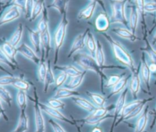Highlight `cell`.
<instances>
[{"label": "cell", "mask_w": 156, "mask_h": 132, "mask_svg": "<svg viewBox=\"0 0 156 132\" xmlns=\"http://www.w3.org/2000/svg\"><path fill=\"white\" fill-rule=\"evenodd\" d=\"M73 61L76 63L78 66L81 67L84 71H91L96 74H98L100 77L101 80V91L104 93V82L107 80V77L103 72V69L105 68H118V66H116L114 65H109L105 66V67L100 66L95 58L85 52H77L73 56Z\"/></svg>", "instance_id": "cell-1"}, {"label": "cell", "mask_w": 156, "mask_h": 132, "mask_svg": "<svg viewBox=\"0 0 156 132\" xmlns=\"http://www.w3.org/2000/svg\"><path fill=\"white\" fill-rule=\"evenodd\" d=\"M101 34L108 43L114 58L120 63L133 70L135 66L133 59L124 46L106 32H102Z\"/></svg>", "instance_id": "cell-2"}, {"label": "cell", "mask_w": 156, "mask_h": 132, "mask_svg": "<svg viewBox=\"0 0 156 132\" xmlns=\"http://www.w3.org/2000/svg\"><path fill=\"white\" fill-rule=\"evenodd\" d=\"M68 20L67 19V13L62 15L60 21L54 30L53 35V43L54 47V64L55 65L58 60V54L62 47L66 34Z\"/></svg>", "instance_id": "cell-3"}, {"label": "cell", "mask_w": 156, "mask_h": 132, "mask_svg": "<svg viewBox=\"0 0 156 132\" xmlns=\"http://www.w3.org/2000/svg\"><path fill=\"white\" fill-rule=\"evenodd\" d=\"M111 24H126L127 19L124 12V2L121 1H113L111 4L110 15Z\"/></svg>", "instance_id": "cell-4"}, {"label": "cell", "mask_w": 156, "mask_h": 132, "mask_svg": "<svg viewBox=\"0 0 156 132\" xmlns=\"http://www.w3.org/2000/svg\"><path fill=\"white\" fill-rule=\"evenodd\" d=\"M30 100L34 102V118L35 124V132H44L45 131V122L44 119L42 114V110L39 105L38 96L37 89L34 88V98L30 97Z\"/></svg>", "instance_id": "cell-5"}, {"label": "cell", "mask_w": 156, "mask_h": 132, "mask_svg": "<svg viewBox=\"0 0 156 132\" xmlns=\"http://www.w3.org/2000/svg\"><path fill=\"white\" fill-rule=\"evenodd\" d=\"M39 105L40 106V108L41 109L42 111L49 115V116L52 117V118L60 120L61 121L68 123L71 125H75L76 124V122L70 120L67 117H66L63 113H62L58 109H56L54 108H52L48 105V104H44L39 101Z\"/></svg>", "instance_id": "cell-6"}, {"label": "cell", "mask_w": 156, "mask_h": 132, "mask_svg": "<svg viewBox=\"0 0 156 132\" xmlns=\"http://www.w3.org/2000/svg\"><path fill=\"white\" fill-rule=\"evenodd\" d=\"M89 31H90V29L87 28L85 29V30L83 32L80 33L75 36L72 43L68 55L67 56L68 58H71L76 53L82 50L85 47V46L86 45L85 42H86L87 35Z\"/></svg>", "instance_id": "cell-7"}, {"label": "cell", "mask_w": 156, "mask_h": 132, "mask_svg": "<svg viewBox=\"0 0 156 132\" xmlns=\"http://www.w3.org/2000/svg\"><path fill=\"white\" fill-rule=\"evenodd\" d=\"M127 89H125L122 91V92L120 94L118 99L116 100L114 112H113V121L112 123V125L111 127L110 132H113L114 127L115 126L116 122L117 121V119L120 116L125 105H126V100L127 97Z\"/></svg>", "instance_id": "cell-8"}, {"label": "cell", "mask_w": 156, "mask_h": 132, "mask_svg": "<svg viewBox=\"0 0 156 132\" xmlns=\"http://www.w3.org/2000/svg\"><path fill=\"white\" fill-rule=\"evenodd\" d=\"M18 52L21 54L23 57L32 61L35 64H38L40 62L41 58H40L36 52L26 43H22L17 47Z\"/></svg>", "instance_id": "cell-9"}, {"label": "cell", "mask_w": 156, "mask_h": 132, "mask_svg": "<svg viewBox=\"0 0 156 132\" xmlns=\"http://www.w3.org/2000/svg\"><path fill=\"white\" fill-rule=\"evenodd\" d=\"M20 8L17 6H10L1 15L0 19L1 26L16 19L20 16Z\"/></svg>", "instance_id": "cell-10"}, {"label": "cell", "mask_w": 156, "mask_h": 132, "mask_svg": "<svg viewBox=\"0 0 156 132\" xmlns=\"http://www.w3.org/2000/svg\"><path fill=\"white\" fill-rule=\"evenodd\" d=\"M110 24V18L105 12L100 13L95 20V27L101 33L105 32L109 29Z\"/></svg>", "instance_id": "cell-11"}, {"label": "cell", "mask_w": 156, "mask_h": 132, "mask_svg": "<svg viewBox=\"0 0 156 132\" xmlns=\"http://www.w3.org/2000/svg\"><path fill=\"white\" fill-rule=\"evenodd\" d=\"M29 40L31 44L36 52L37 54H40L41 52V34L40 32L38 30H34L26 26Z\"/></svg>", "instance_id": "cell-12"}, {"label": "cell", "mask_w": 156, "mask_h": 132, "mask_svg": "<svg viewBox=\"0 0 156 132\" xmlns=\"http://www.w3.org/2000/svg\"><path fill=\"white\" fill-rule=\"evenodd\" d=\"M0 51L4 53V54L10 59V60L13 62L15 64L18 66L16 60V55L18 52L17 48L11 44L9 41H5L1 45Z\"/></svg>", "instance_id": "cell-13"}, {"label": "cell", "mask_w": 156, "mask_h": 132, "mask_svg": "<svg viewBox=\"0 0 156 132\" xmlns=\"http://www.w3.org/2000/svg\"><path fill=\"white\" fill-rule=\"evenodd\" d=\"M143 102L142 100H135L132 102L129 103L127 104H126L121 114L119 119L116 121L115 126L117 125L119 122H121V120H124L129 115H130L138 106H139L141 104H142Z\"/></svg>", "instance_id": "cell-14"}, {"label": "cell", "mask_w": 156, "mask_h": 132, "mask_svg": "<svg viewBox=\"0 0 156 132\" xmlns=\"http://www.w3.org/2000/svg\"><path fill=\"white\" fill-rule=\"evenodd\" d=\"M71 99L77 106L88 112L92 113L97 108V106H96L93 103L90 102L88 100L79 97V96L73 97Z\"/></svg>", "instance_id": "cell-15"}, {"label": "cell", "mask_w": 156, "mask_h": 132, "mask_svg": "<svg viewBox=\"0 0 156 132\" xmlns=\"http://www.w3.org/2000/svg\"><path fill=\"white\" fill-rule=\"evenodd\" d=\"M79 92L77 91H75L74 89H71L66 87H60L58 88L55 91L53 97L58 99H63L72 98L74 96H79Z\"/></svg>", "instance_id": "cell-16"}, {"label": "cell", "mask_w": 156, "mask_h": 132, "mask_svg": "<svg viewBox=\"0 0 156 132\" xmlns=\"http://www.w3.org/2000/svg\"><path fill=\"white\" fill-rule=\"evenodd\" d=\"M96 4L97 2H91L79 12L77 15V18L80 20L90 19L93 15Z\"/></svg>", "instance_id": "cell-17"}, {"label": "cell", "mask_w": 156, "mask_h": 132, "mask_svg": "<svg viewBox=\"0 0 156 132\" xmlns=\"http://www.w3.org/2000/svg\"><path fill=\"white\" fill-rule=\"evenodd\" d=\"M29 129V119L26 110H21L18 124L13 130L15 132H26Z\"/></svg>", "instance_id": "cell-18"}, {"label": "cell", "mask_w": 156, "mask_h": 132, "mask_svg": "<svg viewBox=\"0 0 156 132\" xmlns=\"http://www.w3.org/2000/svg\"><path fill=\"white\" fill-rule=\"evenodd\" d=\"M48 63V70H47V73L45 77L44 82V86H43V92L44 93H47L48 89L49 86L55 83V77L54 74V72L51 66V60H49L47 62Z\"/></svg>", "instance_id": "cell-19"}, {"label": "cell", "mask_w": 156, "mask_h": 132, "mask_svg": "<svg viewBox=\"0 0 156 132\" xmlns=\"http://www.w3.org/2000/svg\"><path fill=\"white\" fill-rule=\"evenodd\" d=\"M23 33V25L21 23H19L15 29L14 32L10 36L8 40L9 43L13 46L17 47L19 46V43L22 38Z\"/></svg>", "instance_id": "cell-20"}, {"label": "cell", "mask_w": 156, "mask_h": 132, "mask_svg": "<svg viewBox=\"0 0 156 132\" xmlns=\"http://www.w3.org/2000/svg\"><path fill=\"white\" fill-rule=\"evenodd\" d=\"M54 68L61 72H65L68 75V77H70L82 74L83 71L79 69L78 68H77L76 66L73 65H65V66L55 65Z\"/></svg>", "instance_id": "cell-21"}, {"label": "cell", "mask_w": 156, "mask_h": 132, "mask_svg": "<svg viewBox=\"0 0 156 132\" xmlns=\"http://www.w3.org/2000/svg\"><path fill=\"white\" fill-rule=\"evenodd\" d=\"M110 117H113V115L107 114L104 117H97V116H94L90 114L84 119H82L78 121L82 122L84 123L89 125H97L100 124L101 122H102L107 119H108Z\"/></svg>", "instance_id": "cell-22"}, {"label": "cell", "mask_w": 156, "mask_h": 132, "mask_svg": "<svg viewBox=\"0 0 156 132\" xmlns=\"http://www.w3.org/2000/svg\"><path fill=\"white\" fill-rule=\"evenodd\" d=\"M86 74H87V71H83L82 74L78 75L71 77L68 82L65 85V87L71 89H76L82 84Z\"/></svg>", "instance_id": "cell-23"}, {"label": "cell", "mask_w": 156, "mask_h": 132, "mask_svg": "<svg viewBox=\"0 0 156 132\" xmlns=\"http://www.w3.org/2000/svg\"><path fill=\"white\" fill-rule=\"evenodd\" d=\"M68 2L69 0H53L48 7L56 9L62 16L67 13Z\"/></svg>", "instance_id": "cell-24"}, {"label": "cell", "mask_w": 156, "mask_h": 132, "mask_svg": "<svg viewBox=\"0 0 156 132\" xmlns=\"http://www.w3.org/2000/svg\"><path fill=\"white\" fill-rule=\"evenodd\" d=\"M47 70H48V63L46 61L44 55H41V60L39 64H38V68H37V77L38 78V80L40 82L44 83L45 77L47 73Z\"/></svg>", "instance_id": "cell-25"}, {"label": "cell", "mask_w": 156, "mask_h": 132, "mask_svg": "<svg viewBox=\"0 0 156 132\" xmlns=\"http://www.w3.org/2000/svg\"><path fill=\"white\" fill-rule=\"evenodd\" d=\"M85 43L88 52H90V54L94 57L97 48V43L93 34L90 31H89L87 33Z\"/></svg>", "instance_id": "cell-26"}, {"label": "cell", "mask_w": 156, "mask_h": 132, "mask_svg": "<svg viewBox=\"0 0 156 132\" xmlns=\"http://www.w3.org/2000/svg\"><path fill=\"white\" fill-rule=\"evenodd\" d=\"M86 93L96 106H104L105 103L106 102V99L102 95L95 92H92L90 91H87Z\"/></svg>", "instance_id": "cell-27"}, {"label": "cell", "mask_w": 156, "mask_h": 132, "mask_svg": "<svg viewBox=\"0 0 156 132\" xmlns=\"http://www.w3.org/2000/svg\"><path fill=\"white\" fill-rule=\"evenodd\" d=\"M97 48L95 53L94 58L98 63V64L101 67H105V54L103 50V46L99 40H96Z\"/></svg>", "instance_id": "cell-28"}, {"label": "cell", "mask_w": 156, "mask_h": 132, "mask_svg": "<svg viewBox=\"0 0 156 132\" xmlns=\"http://www.w3.org/2000/svg\"><path fill=\"white\" fill-rule=\"evenodd\" d=\"M128 78L126 77H122L113 87L111 88L110 89V94L108 96V99H109L110 97L120 93L125 88L127 82Z\"/></svg>", "instance_id": "cell-29"}, {"label": "cell", "mask_w": 156, "mask_h": 132, "mask_svg": "<svg viewBox=\"0 0 156 132\" xmlns=\"http://www.w3.org/2000/svg\"><path fill=\"white\" fill-rule=\"evenodd\" d=\"M16 101L20 110H26L27 105L26 91L18 90L16 96Z\"/></svg>", "instance_id": "cell-30"}, {"label": "cell", "mask_w": 156, "mask_h": 132, "mask_svg": "<svg viewBox=\"0 0 156 132\" xmlns=\"http://www.w3.org/2000/svg\"><path fill=\"white\" fill-rule=\"evenodd\" d=\"M44 0H37L35 1L32 15L30 17V19L29 21H34L41 14L42 11L44 8Z\"/></svg>", "instance_id": "cell-31"}, {"label": "cell", "mask_w": 156, "mask_h": 132, "mask_svg": "<svg viewBox=\"0 0 156 132\" xmlns=\"http://www.w3.org/2000/svg\"><path fill=\"white\" fill-rule=\"evenodd\" d=\"M111 30L112 32H114L115 33H116L117 35L119 36L121 38H126L131 40H134V36L132 34V33L126 29L118 27V28H113Z\"/></svg>", "instance_id": "cell-32"}, {"label": "cell", "mask_w": 156, "mask_h": 132, "mask_svg": "<svg viewBox=\"0 0 156 132\" xmlns=\"http://www.w3.org/2000/svg\"><path fill=\"white\" fill-rule=\"evenodd\" d=\"M147 116L146 112H144L137 120L135 132H143L146 126Z\"/></svg>", "instance_id": "cell-33"}, {"label": "cell", "mask_w": 156, "mask_h": 132, "mask_svg": "<svg viewBox=\"0 0 156 132\" xmlns=\"http://www.w3.org/2000/svg\"><path fill=\"white\" fill-rule=\"evenodd\" d=\"M12 85L18 90H22L24 91H27L30 88L29 83L25 80L20 77H16V80Z\"/></svg>", "instance_id": "cell-34"}, {"label": "cell", "mask_w": 156, "mask_h": 132, "mask_svg": "<svg viewBox=\"0 0 156 132\" xmlns=\"http://www.w3.org/2000/svg\"><path fill=\"white\" fill-rule=\"evenodd\" d=\"M130 89L133 97H135L140 89V79L137 74H134L132 78Z\"/></svg>", "instance_id": "cell-35"}, {"label": "cell", "mask_w": 156, "mask_h": 132, "mask_svg": "<svg viewBox=\"0 0 156 132\" xmlns=\"http://www.w3.org/2000/svg\"><path fill=\"white\" fill-rule=\"evenodd\" d=\"M0 97L1 101L7 103L9 106H11L12 101V96L10 93L4 86H0Z\"/></svg>", "instance_id": "cell-36"}, {"label": "cell", "mask_w": 156, "mask_h": 132, "mask_svg": "<svg viewBox=\"0 0 156 132\" xmlns=\"http://www.w3.org/2000/svg\"><path fill=\"white\" fill-rule=\"evenodd\" d=\"M35 2V0H26L24 14H25V18L26 19H28L29 21L30 19Z\"/></svg>", "instance_id": "cell-37"}, {"label": "cell", "mask_w": 156, "mask_h": 132, "mask_svg": "<svg viewBox=\"0 0 156 132\" xmlns=\"http://www.w3.org/2000/svg\"><path fill=\"white\" fill-rule=\"evenodd\" d=\"M48 105L56 109H63L65 106V104L60 99L52 97L48 101Z\"/></svg>", "instance_id": "cell-38"}, {"label": "cell", "mask_w": 156, "mask_h": 132, "mask_svg": "<svg viewBox=\"0 0 156 132\" xmlns=\"http://www.w3.org/2000/svg\"><path fill=\"white\" fill-rule=\"evenodd\" d=\"M122 78V77L119 75H117V74H113L111 75L110 76H109L106 82L105 83V87L107 88H111L112 87H113L121 78Z\"/></svg>", "instance_id": "cell-39"}, {"label": "cell", "mask_w": 156, "mask_h": 132, "mask_svg": "<svg viewBox=\"0 0 156 132\" xmlns=\"http://www.w3.org/2000/svg\"><path fill=\"white\" fill-rule=\"evenodd\" d=\"M16 77H14L12 75H3L0 78V85L2 86H7V85H12L13 83L16 80Z\"/></svg>", "instance_id": "cell-40"}, {"label": "cell", "mask_w": 156, "mask_h": 132, "mask_svg": "<svg viewBox=\"0 0 156 132\" xmlns=\"http://www.w3.org/2000/svg\"><path fill=\"white\" fill-rule=\"evenodd\" d=\"M68 75L65 74V72H61L56 77H55V85L56 87L60 88L61 86H62L66 80L68 79Z\"/></svg>", "instance_id": "cell-41"}, {"label": "cell", "mask_w": 156, "mask_h": 132, "mask_svg": "<svg viewBox=\"0 0 156 132\" xmlns=\"http://www.w3.org/2000/svg\"><path fill=\"white\" fill-rule=\"evenodd\" d=\"M108 109L105 106L97 107L96 109L91 113V115L97 117H104L107 115Z\"/></svg>", "instance_id": "cell-42"}, {"label": "cell", "mask_w": 156, "mask_h": 132, "mask_svg": "<svg viewBox=\"0 0 156 132\" xmlns=\"http://www.w3.org/2000/svg\"><path fill=\"white\" fill-rule=\"evenodd\" d=\"M1 52V58H0V61L1 63H4L5 64H6L7 66H8L9 68H10L14 70L16 69V68L18 66L16 64H15L13 62H12L9 58H8L4 54L3 52Z\"/></svg>", "instance_id": "cell-43"}, {"label": "cell", "mask_w": 156, "mask_h": 132, "mask_svg": "<svg viewBox=\"0 0 156 132\" xmlns=\"http://www.w3.org/2000/svg\"><path fill=\"white\" fill-rule=\"evenodd\" d=\"M48 122L51 125L54 132H66L64 128L54 119H51L48 120Z\"/></svg>", "instance_id": "cell-44"}, {"label": "cell", "mask_w": 156, "mask_h": 132, "mask_svg": "<svg viewBox=\"0 0 156 132\" xmlns=\"http://www.w3.org/2000/svg\"><path fill=\"white\" fill-rule=\"evenodd\" d=\"M136 22H137V15L136 12L135 11L132 10L130 18V27L132 30H134L136 26Z\"/></svg>", "instance_id": "cell-45"}, {"label": "cell", "mask_w": 156, "mask_h": 132, "mask_svg": "<svg viewBox=\"0 0 156 132\" xmlns=\"http://www.w3.org/2000/svg\"><path fill=\"white\" fill-rule=\"evenodd\" d=\"M26 0H12L11 2V5H15L18 7L21 10H23L24 11L25 7H26Z\"/></svg>", "instance_id": "cell-46"}, {"label": "cell", "mask_w": 156, "mask_h": 132, "mask_svg": "<svg viewBox=\"0 0 156 132\" xmlns=\"http://www.w3.org/2000/svg\"><path fill=\"white\" fill-rule=\"evenodd\" d=\"M1 116H4V120H8V117L5 114V110L4 109V108H3V106H2V102L1 101Z\"/></svg>", "instance_id": "cell-47"}, {"label": "cell", "mask_w": 156, "mask_h": 132, "mask_svg": "<svg viewBox=\"0 0 156 132\" xmlns=\"http://www.w3.org/2000/svg\"><path fill=\"white\" fill-rule=\"evenodd\" d=\"M91 132H103V131H102V130L101 128H99L98 127H94L93 129Z\"/></svg>", "instance_id": "cell-48"}, {"label": "cell", "mask_w": 156, "mask_h": 132, "mask_svg": "<svg viewBox=\"0 0 156 132\" xmlns=\"http://www.w3.org/2000/svg\"><path fill=\"white\" fill-rule=\"evenodd\" d=\"M91 2H98V3H99V4H101V6L104 8V12H105V7H104V4H102V2L101 1V0H90Z\"/></svg>", "instance_id": "cell-49"}, {"label": "cell", "mask_w": 156, "mask_h": 132, "mask_svg": "<svg viewBox=\"0 0 156 132\" xmlns=\"http://www.w3.org/2000/svg\"><path fill=\"white\" fill-rule=\"evenodd\" d=\"M12 132H15V131H12Z\"/></svg>", "instance_id": "cell-50"}]
</instances>
